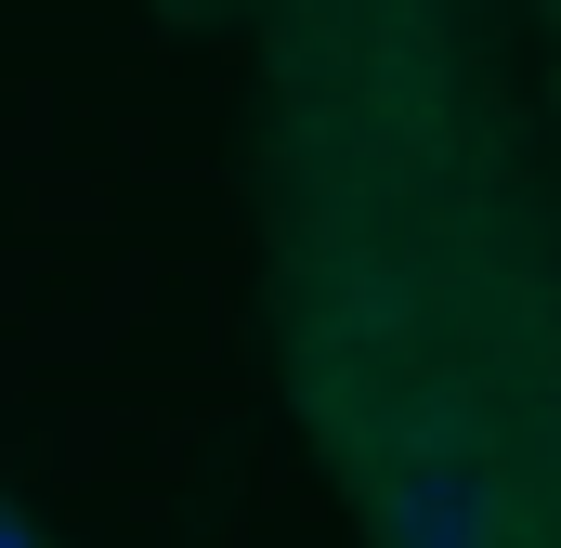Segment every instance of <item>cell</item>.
Returning <instances> with one entry per match:
<instances>
[{
  "instance_id": "cell-1",
  "label": "cell",
  "mask_w": 561,
  "mask_h": 548,
  "mask_svg": "<svg viewBox=\"0 0 561 548\" xmlns=\"http://www.w3.org/2000/svg\"><path fill=\"white\" fill-rule=\"evenodd\" d=\"M496 536V483L470 444H419L392 470V548H483Z\"/></svg>"
}]
</instances>
